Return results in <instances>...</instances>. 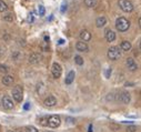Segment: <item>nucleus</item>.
Returning a JSON list of instances; mask_svg holds the SVG:
<instances>
[{
  "instance_id": "nucleus-1",
  "label": "nucleus",
  "mask_w": 141,
  "mask_h": 132,
  "mask_svg": "<svg viewBox=\"0 0 141 132\" xmlns=\"http://www.w3.org/2000/svg\"><path fill=\"white\" fill-rule=\"evenodd\" d=\"M130 27V22L128 21L125 18L123 17H119L118 19L116 20V28L118 31L120 32H125Z\"/></svg>"
},
{
  "instance_id": "nucleus-2",
  "label": "nucleus",
  "mask_w": 141,
  "mask_h": 132,
  "mask_svg": "<svg viewBox=\"0 0 141 132\" xmlns=\"http://www.w3.org/2000/svg\"><path fill=\"white\" fill-rule=\"evenodd\" d=\"M12 97L17 102H21L24 99V89H22L21 85H16V87L12 89Z\"/></svg>"
},
{
  "instance_id": "nucleus-3",
  "label": "nucleus",
  "mask_w": 141,
  "mask_h": 132,
  "mask_svg": "<svg viewBox=\"0 0 141 132\" xmlns=\"http://www.w3.org/2000/svg\"><path fill=\"white\" fill-rule=\"evenodd\" d=\"M119 7L122 11L124 12H131L133 10V4L130 0H119Z\"/></svg>"
},
{
  "instance_id": "nucleus-4",
  "label": "nucleus",
  "mask_w": 141,
  "mask_h": 132,
  "mask_svg": "<svg viewBox=\"0 0 141 132\" xmlns=\"http://www.w3.org/2000/svg\"><path fill=\"white\" fill-rule=\"evenodd\" d=\"M121 57V52H120L119 48L118 47H111V48H109L108 50V58L110 60H113L116 61L118 59Z\"/></svg>"
},
{
  "instance_id": "nucleus-5",
  "label": "nucleus",
  "mask_w": 141,
  "mask_h": 132,
  "mask_svg": "<svg viewBox=\"0 0 141 132\" xmlns=\"http://www.w3.org/2000/svg\"><path fill=\"white\" fill-rule=\"evenodd\" d=\"M61 123V119L59 115H50L49 118H48V125L50 126V128H58L59 125H60Z\"/></svg>"
},
{
  "instance_id": "nucleus-6",
  "label": "nucleus",
  "mask_w": 141,
  "mask_h": 132,
  "mask_svg": "<svg viewBox=\"0 0 141 132\" xmlns=\"http://www.w3.org/2000/svg\"><path fill=\"white\" fill-rule=\"evenodd\" d=\"M51 73H52V76L55 79L60 78L61 73H62V69H61V66L58 63V62H55V63L52 64V67H51Z\"/></svg>"
},
{
  "instance_id": "nucleus-7",
  "label": "nucleus",
  "mask_w": 141,
  "mask_h": 132,
  "mask_svg": "<svg viewBox=\"0 0 141 132\" xmlns=\"http://www.w3.org/2000/svg\"><path fill=\"white\" fill-rule=\"evenodd\" d=\"M1 104H2V107L5 109H7V110H10V109L14 108V102H12L11 98L8 97V95H5V97L2 98Z\"/></svg>"
},
{
  "instance_id": "nucleus-8",
  "label": "nucleus",
  "mask_w": 141,
  "mask_h": 132,
  "mask_svg": "<svg viewBox=\"0 0 141 132\" xmlns=\"http://www.w3.org/2000/svg\"><path fill=\"white\" fill-rule=\"evenodd\" d=\"M118 99L121 101L122 103H124V104H128V103L130 102L131 97H130V93L129 92L122 91V92H120V94H118Z\"/></svg>"
},
{
  "instance_id": "nucleus-9",
  "label": "nucleus",
  "mask_w": 141,
  "mask_h": 132,
  "mask_svg": "<svg viewBox=\"0 0 141 132\" xmlns=\"http://www.w3.org/2000/svg\"><path fill=\"white\" fill-rule=\"evenodd\" d=\"M76 49L79 52H87V51L89 50V47L86 42H83V41H79L76 45Z\"/></svg>"
},
{
  "instance_id": "nucleus-10",
  "label": "nucleus",
  "mask_w": 141,
  "mask_h": 132,
  "mask_svg": "<svg viewBox=\"0 0 141 132\" xmlns=\"http://www.w3.org/2000/svg\"><path fill=\"white\" fill-rule=\"evenodd\" d=\"M125 64H127L128 69H129L130 71H135V70L138 69L137 63H135V61L133 60L132 58H128V59H127V61H125Z\"/></svg>"
},
{
  "instance_id": "nucleus-11",
  "label": "nucleus",
  "mask_w": 141,
  "mask_h": 132,
  "mask_svg": "<svg viewBox=\"0 0 141 132\" xmlns=\"http://www.w3.org/2000/svg\"><path fill=\"white\" fill-rule=\"evenodd\" d=\"M43 103H45L46 107H53V105L57 104V99L53 95H48V98H46Z\"/></svg>"
},
{
  "instance_id": "nucleus-12",
  "label": "nucleus",
  "mask_w": 141,
  "mask_h": 132,
  "mask_svg": "<svg viewBox=\"0 0 141 132\" xmlns=\"http://www.w3.org/2000/svg\"><path fill=\"white\" fill-rule=\"evenodd\" d=\"M104 37H106V40L108 41V42H112V41L116 39V33L111 29H107L106 32H104Z\"/></svg>"
},
{
  "instance_id": "nucleus-13",
  "label": "nucleus",
  "mask_w": 141,
  "mask_h": 132,
  "mask_svg": "<svg viewBox=\"0 0 141 132\" xmlns=\"http://www.w3.org/2000/svg\"><path fill=\"white\" fill-rule=\"evenodd\" d=\"M80 39H81V41H83V42L89 41L91 39V33L89 32L88 30H86V29L81 30V32H80Z\"/></svg>"
},
{
  "instance_id": "nucleus-14",
  "label": "nucleus",
  "mask_w": 141,
  "mask_h": 132,
  "mask_svg": "<svg viewBox=\"0 0 141 132\" xmlns=\"http://www.w3.org/2000/svg\"><path fill=\"white\" fill-rule=\"evenodd\" d=\"M40 59H41V56H40L39 53L35 52V53H32L31 56L29 57V62L30 63H32V64H35V63L40 62Z\"/></svg>"
},
{
  "instance_id": "nucleus-15",
  "label": "nucleus",
  "mask_w": 141,
  "mask_h": 132,
  "mask_svg": "<svg viewBox=\"0 0 141 132\" xmlns=\"http://www.w3.org/2000/svg\"><path fill=\"white\" fill-rule=\"evenodd\" d=\"M75 77H76L75 71H70V72H69L68 76H67V78H66V80H65L66 84H71V83H72L73 80H75Z\"/></svg>"
},
{
  "instance_id": "nucleus-16",
  "label": "nucleus",
  "mask_w": 141,
  "mask_h": 132,
  "mask_svg": "<svg viewBox=\"0 0 141 132\" xmlns=\"http://www.w3.org/2000/svg\"><path fill=\"white\" fill-rule=\"evenodd\" d=\"M106 23H107V19H106L104 17H99V18H97V20H96V26H97L98 28L103 27Z\"/></svg>"
},
{
  "instance_id": "nucleus-17",
  "label": "nucleus",
  "mask_w": 141,
  "mask_h": 132,
  "mask_svg": "<svg viewBox=\"0 0 141 132\" xmlns=\"http://www.w3.org/2000/svg\"><path fill=\"white\" fill-rule=\"evenodd\" d=\"M12 82H14V77L12 76H5L2 78V83L5 85H10L12 84Z\"/></svg>"
},
{
  "instance_id": "nucleus-18",
  "label": "nucleus",
  "mask_w": 141,
  "mask_h": 132,
  "mask_svg": "<svg viewBox=\"0 0 141 132\" xmlns=\"http://www.w3.org/2000/svg\"><path fill=\"white\" fill-rule=\"evenodd\" d=\"M121 49L123 51H129L130 49H131V43L129 42V41H122L121 42Z\"/></svg>"
},
{
  "instance_id": "nucleus-19",
  "label": "nucleus",
  "mask_w": 141,
  "mask_h": 132,
  "mask_svg": "<svg viewBox=\"0 0 141 132\" xmlns=\"http://www.w3.org/2000/svg\"><path fill=\"white\" fill-rule=\"evenodd\" d=\"M39 124L42 126H48V116H41V118H39Z\"/></svg>"
},
{
  "instance_id": "nucleus-20",
  "label": "nucleus",
  "mask_w": 141,
  "mask_h": 132,
  "mask_svg": "<svg viewBox=\"0 0 141 132\" xmlns=\"http://www.w3.org/2000/svg\"><path fill=\"white\" fill-rule=\"evenodd\" d=\"M84 4H86L87 7L93 8L97 5V0H84Z\"/></svg>"
},
{
  "instance_id": "nucleus-21",
  "label": "nucleus",
  "mask_w": 141,
  "mask_h": 132,
  "mask_svg": "<svg viewBox=\"0 0 141 132\" xmlns=\"http://www.w3.org/2000/svg\"><path fill=\"white\" fill-rule=\"evenodd\" d=\"M8 9V6H7L6 2H4L2 0H0V12H4Z\"/></svg>"
},
{
  "instance_id": "nucleus-22",
  "label": "nucleus",
  "mask_w": 141,
  "mask_h": 132,
  "mask_svg": "<svg viewBox=\"0 0 141 132\" xmlns=\"http://www.w3.org/2000/svg\"><path fill=\"white\" fill-rule=\"evenodd\" d=\"M75 62L78 64V66H82L83 64V59L81 58L80 56H76L75 57Z\"/></svg>"
},
{
  "instance_id": "nucleus-23",
  "label": "nucleus",
  "mask_w": 141,
  "mask_h": 132,
  "mask_svg": "<svg viewBox=\"0 0 141 132\" xmlns=\"http://www.w3.org/2000/svg\"><path fill=\"white\" fill-rule=\"evenodd\" d=\"M26 132H38V129L37 128H35V126H32V125H28V126H26Z\"/></svg>"
},
{
  "instance_id": "nucleus-24",
  "label": "nucleus",
  "mask_w": 141,
  "mask_h": 132,
  "mask_svg": "<svg viewBox=\"0 0 141 132\" xmlns=\"http://www.w3.org/2000/svg\"><path fill=\"white\" fill-rule=\"evenodd\" d=\"M38 11H39V16H45V14H46V9H45V7L40 5V6L38 7Z\"/></svg>"
},
{
  "instance_id": "nucleus-25",
  "label": "nucleus",
  "mask_w": 141,
  "mask_h": 132,
  "mask_svg": "<svg viewBox=\"0 0 141 132\" xmlns=\"http://www.w3.org/2000/svg\"><path fill=\"white\" fill-rule=\"evenodd\" d=\"M127 132H137V126L135 125H130L127 128Z\"/></svg>"
},
{
  "instance_id": "nucleus-26",
  "label": "nucleus",
  "mask_w": 141,
  "mask_h": 132,
  "mask_svg": "<svg viewBox=\"0 0 141 132\" xmlns=\"http://www.w3.org/2000/svg\"><path fill=\"white\" fill-rule=\"evenodd\" d=\"M7 71H8V67L4 66V64H0V72H2V73H6Z\"/></svg>"
},
{
  "instance_id": "nucleus-27",
  "label": "nucleus",
  "mask_w": 141,
  "mask_h": 132,
  "mask_svg": "<svg viewBox=\"0 0 141 132\" xmlns=\"http://www.w3.org/2000/svg\"><path fill=\"white\" fill-rule=\"evenodd\" d=\"M4 19H5V20H7V21H12V20H14V17H12V15H11V14H8L7 16H5Z\"/></svg>"
},
{
  "instance_id": "nucleus-28",
  "label": "nucleus",
  "mask_w": 141,
  "mask_h": 132,
  "mask_svg": "<svg viewBox=\"0 0 141 132\" xmlns=\"http://www.w3.org/2000/svg\"><path fill=\"white\" fill-rule=\"evenodd\" d=\"M111 72H112L111 68H109V69L106 70V72H104V76H106L107 79H109V78H110V76H111Z\"/></svg>"
},
{
  "instance_id": "nucleus-29",
  "label": "nucleus",
  "mask_w": 141,
  "mask_h": 132,
  "mask_svg": "<svg viewBox=\"0 0 141 132\" xmlns=\"http://www.w3.org/2000/svg\"><path fill=\"white\" fill-rule=\"evenodd\" d=\"M41 48L43 51H49V46H48V42H43L41 45Z\"/></svg>"
},
{
  "instance_id": "nucleus-30",
  "label": "nucleus",
  "mask_w": 141,
  "mask_h": 132,
  "mask_svg": "<svg viewBox=\"0 0 141 132\" xmlns=\"http://www.w3.org/2000/svg\"><path fill=\"white\" fill-rule=\"evenodd\" d=\"M110 128H111L112 130L117 131V130H119V128H120V126H119V125H116V124H114V123H111V124H110Z\"/></svg>"
},
{
  "instance_id": "nucleus-31",
  "label": "nucleus",
  "mask_w": 141,
  "mask_h": 132,
  "mask_svg": "<svg viewBox=\"0 0 141 132\" xmlns=\"http://www.w3.org/2000/svg\"><path fill=\"white\" fill-rule=\"evenodd\" d=\"M61 12H62V14H63V12H65L66 11V10H67V4H63L62 5V6H61Z\"/></svg>"
},
{
  "instance_id": "nucleus-32",
  "label": "nucleus",
  "mask_w": 141,
  "mask_h": 132,
  "mask_svg": "<svg viewBox=\"0 0 141 132\" xmlns=\"http://www.w3.org/2000/svg\"><path fill=\"white\" fill-rule=\"evenodd\" d=\"M29 108H30V103H29V102L25 103V105H24V109H25V110H29Z\"/></svg>"
},
{
  "instance_id": "nucleus-33",
  "label": "nucleus",
  "mask_w": 141,
  "mask_h": 132,
  "mask_svg": "<svg viewBox=\"0 0 141 132\" xmlns=\"http://www.w3.org/2000/svg\"><path fill=\"white\" fill-rule=\"evenodd\" d=\"M28 21H29V22H32V21H33V17H32V14H30L29 16H28Z\"/></svg>"
},
{
  "instance_id": "nucleus-34",
  "label": "nucleus",
  "mask_w": 141,
  "mask_h": 132,
  "mask_svg": "<svg viewBox=\"0 0 141 132\" xmlns=\"http://www.w3.org/2000/svg\"><path fill=\"white\" fill-rule=\"evenodd\" d=\"M88 132H93V126H92V124H89V126H88Z\"/></svg>"
},
{
  "instance_id": "nucleus-35",
  "label": "nucleus",
  "mask_w": 141,
  "mask_h": 132,
  "mask_svg": "<svg viewBox=\"0 0 141 132\" xmlns=\"http://www.w3.org/2000/svg\"><path fill=\"white\" fill-rule=\"evenodd\" d=\"M50 40V38H49V36H45V42H48V41Z\"/></svg>"
},
{
  "instance_id": "nucleus-36",
  "label": "nucleus",
  "mask_w": 141,
  "mask_h": 132,
  "mask_svg": "<svg viewBox=\"0 0 141 132\" xmlns=\"http://www.w3.org/2000/svg\"><path fill=\"white\" fill-rule=\"evenodd\" d=\"M58 43H59V45H63V43H65V40H63V39H60Z\"/></svg>"
},
{
  "instance_id": "nucleus-37",
  "label": "nucleus",
  "mask_w": 141,
  "mask_h": 132,
  "mask_svg": "<svg viewBox=\"0 0 141 132\" xmlns=\"http://www.w3.org/2000/svg\"><path fill=\"white\" fill-rule=\"evenodd\" d=\"M7 132H15V131H11V130H9V131H7Z\"/></svg>"
},
{
  "instance_id": "nucleus-38",
  "label": "nucleus",
  "mask_w": 141,
  "mask_h": 132,
  "mask_svg": "<svg viewBox=\"0 0 141 132\" xmlns=\"http://www.w3.org/2000/svg\"><path fill=\"white\" fill-rule=\"evenodd\" d=\"M45 132H52V131H45Z\"/></svg>"
}]
</instances>
